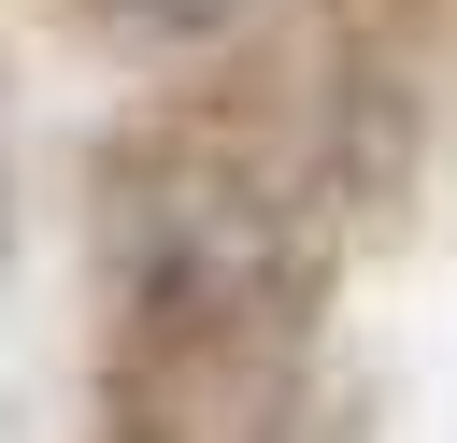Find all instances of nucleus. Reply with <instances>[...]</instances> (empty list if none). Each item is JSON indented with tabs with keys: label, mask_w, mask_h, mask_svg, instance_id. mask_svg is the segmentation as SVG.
Wrapping results in <instances>:
<instances>
[{
	"label": "nucleus",
	"mask_w": 457,
	"mask_h": 443,
	"mask_svg": "<svg viewBox=\"0 0 457 443\" xmlns=\"http://www.w3.org/2000/svg\"><path fill=\"white\" fill-rule=\"evenodd\" d=\"M129 14H157V29H214L228 0H129Z\"/></svg>",
	"instance_id": "1"
}]
</instances>
